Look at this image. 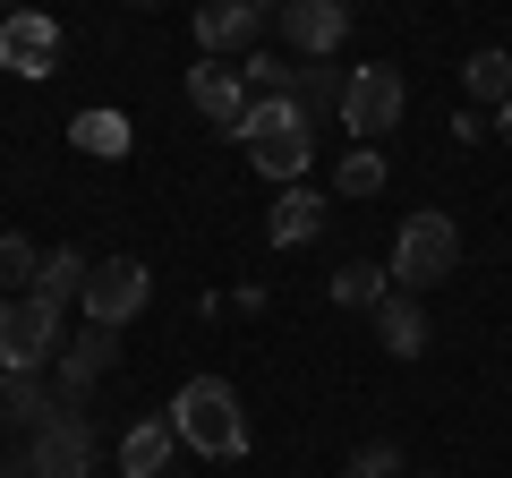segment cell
<instances>
[{"instance_id":"cb8c5ba5","label":"cell","mask_w":512,"mask_h":478,"mask_svg":"<svg viewBox=\"0 0 512 478\" xmlns=\"http://www.w3.org/2000/svg\"><path fill=\"white\" fill-rule=\"evenodd\" d=\"M342 478H402V444H359Z\"/></svg>"},{"instance_id":"603a6c76","label":"cell","mask_w":512,"mask_h":478,"mask_svg":"<svg viewBox=\"0 0 512 478\" xmlns=\"http://www.w3.org/2000/svg\"><path fill=\"white\" fill-rule=\"evenodd\" d=\"M384 282H393V274H384V265L350 257L342 274H333V299H342V308H376V299H384Z\"/></svg>"},{"instance_id":"8992f818","label":"cell","mask_w":512,"mask_h":478,"mask_svg":"<svg viewBox=\"0 0 512 478\" xmlns=\"http://www.w3.org/2000/svg\"><path fill=\"white\" fill-rule=\"evenodd\" d=\"M94 453H103V444H94L86 410H52V419L26 436V470L35 478H94Z\"/></svg>"},{"instance_id":"8fae6325","label":"cell","mask_w":512,"mask_h":478,"mask_svg":"<svg viewBox=\"0 0 512 478\" xmlns=\"http://www.w3.org/2000/svg\"><path fill=\"white\" fill-rule=\"evenodd\" d=\"M188 103H197L214 129L239 137V120H248L256 94H248V77H239V60H197V69H188Z\"/></svg>"},{"instance_id":"2e32d148","label":"cell","mask_w":512,"mask_h":478,"mask_svg":"<svg viewBox=\"0 0 512 478\" xmlns=\"http://www.w3.org/2000/svg\"><path fill=\"white\" fill-rule=\"evenodd\" d=\"M69 137H77V154H94V163H128V146H137L128 111H77Z\"/></svg>"},{"instance_id":"5bb4252c","label":"cell","mask_w":512,"mask_h":478,"mask_svg":"<svg viewBox=\"0 0 512 478\" xmlns=\"http://www.w3.org/2000/svg\"><path fill=\"white\" fill-rule=\"evenodd\" d=\"M376 342L393 350V359H419V350H427V308H419V291H384V299H376Z\"/></svg>"},{"instance_id":"f1b7e54d","label":"cell","mask_w":512,"mask_h":478,"mask_svg":"<svg viewBox=\"0 0 512 478\" xmlns=\"http://www.w3.org/2000/svg\"><path fill=\"white\" fill-rule=\"evenodd\" d=\"M128 9H154V0H128Z\"/></svg>"},{"instance_id":"9a60e30c","label":"cell","mask_w":512,"mask_h":478,"mask_svg":"<svg viewBox=\"0 0 512 478\" xmlns=\"http://www.w3.org/2000/svg\"><path fill=\"white\" fill-rule=\"evenodd\" d=\"M171 453H180V436H171V419H137L120 436V478H163Z\"/></svg>"},{"instance_id":"44dd1931","label":"cell","mask_w":512,"mask_h":478,"mask_svg":"<svg viewBox=\"0 0 512 478\" xmlns=\"http://www.w3.org/2000/svg\"><path fill=\"white\" fill-rule=\"evenodd\" d=\"M342 86H350V69H325V60H316V69H291V103L308 111H342Z\"/></svg>"},{"instance_id":"ba28073f","label":"cell","mask_w":512,"mask_h":478,"mask_svg":"<svg viewBox=\"0 0 512 478\" xmlns=\"http://www.w3.org/2000/svg\"><path fill=\"white\" fill-rule=\"evenodd\" d=\"M111 359H120V333H111V325L69 333V342H60V359H52V402H60V410H86V393L111 376Z\"/></svg>"},{"instance_id":"30bf717a","label":"cell","mask_w":512,"mask_h":478,"mask_svg":"<svg viewBox=\"0 0 512 478\" xmlns=\"http://www.w3.org/2000/svg\"><path fill=\"white\" fill-rule=\"evenodd\" d=\"M282 43H291L299 60H333L350 43V0H282Z\"/></svg>"},{"instance_id":"83f0119b","label":"cell","mask_w":512,"mask_h":478,"mask_svg":"<svg viewBox=\"0 0 512 478\" xmlns=\"http://www.w3.org/2000/svg\"><path fill=\"white\" fill-rule=\"evenodd\" d=\"M9 9H18V0H0V18H9Z\"/></svg>"},{"instance_id":"d6986e66","label":"cell","mask_w":512,"mask_h":478,"mask_svg":"<svg viewBox=\"0 0 512 478\" xmlns=\"http://www.w3.org/2000/svg\"><path fill=\"white\" fill-rule=\"evenodd\" d=\"M86 274H94V265L77 257V248H52V257H43V274H35V291L52 299V308H69V299H86Z\"/></svg>"},{"instance_id":"7402d4cb","label":"cell","mask_w":512,"mask_h":478,"mask_svg":"<svg viewBox=\"0 0 512 478\" xmlns=\"http://www.w3.org/2000/svg\"><path fill=\"white\" fill-rule=\"evenodd\" d=\"M384 188V154L376 146H350L342 163H333V197H376Z\"/></svg>"},{"instance_id":"3957f363","label":"cell","mask_w":512,"mask_h":478,"mask_svg":"<svg viewBox=\"0 0 512 478\" xmlns=\"http://www.w3.org/2000/svg\"><path fill=\"white\" fill-rule=\"evenodd\" d=\"M461 274V222L419 205V214L393 231V291H436V282Z\"/></svg>"},{"instance_id":"4316f807","label":"cell","mask_w":512,"mask_h":478,"mask_svg":"<svg viewBox=\"0 0 512 478\" xmlns=\"http://www.w3.org/2000/svg\"><path fill=\"white\" fill-rule=\"evenodd\" d=\"M248 9H282V0H248Z\"/></svg>"},{"instance_id":"7c38bea8","label":"cell","mask_w":512,"mask_h":478,"mask_svg":"<svg viewBox=\"0 0 512 478\" xmlns=\"http://www.w3.org/2000/svg\"><path fill=\"white\" fill-rule=\"evenodd\" d=\"M256 18H265V9H248V0H197V52L205 60H248L256 52Z\"/></svg>"},{"instance_id":"52a82bcc","label":"cell","mask_w":512,"mask_h":478,"mask_svg":"<svg viewBox=\"0 0 512 478\" xmlns=\"http://www.w3.org/2000/svg\"><path fill=\"white\" fill-rule=\"evenodd\" d=\"M146 299H154V274L137 257H103L86 274V299H77V308H86V325H111L120 333L128 316H146Z\"/></svg>"},{"instance_id":"d4e9b609","label":"cell","mask_w":512,"mask_h":478,"mask_svg":"<svg viewBox=\"0 0 512 478\" xmlns=\"http://www.w3.org/2000/svg\"><path fill=\"white\" fill-rule=\"evenodd\" d=\"M0 478H35V470H26V453H0Z\"/></svg>"},{"instance_id":"5b68a950","label":"cell","mask_w":512,"mask_h":478,"mask_svg":"<svg viewBox=\"0 0 512 478\" xmlns=\"http://www.w3.org/2000/svg\"><path fill=\"white\" fill-rule=\"evenodd\" d=\"M60 342H69V325H60V308L43 291L0 299V368H52Z\"/></svg>"},{"instance_id":"9c48e42d","label":"cell","mask_w":512,"mask_h":478,"mask_svg":"<svg viewBox=\"0 0 512 478\" xmlns=\"http://www.w3.org/2000/svg\"><path fill=\"white\" fill-rule=\"evenodd\" d=\"M52 69H60L52 9H9L0 18V77H52Z\"/></svg>"},{"instance_id":"ac0fdd59","label":"cell","mask_w":512,"mask_h":478,"mask_svg":"<svg viewBox=\"0 0 512 478\" xmlns=\"http://www.w3.org/2000/svg\"><path fill=\"white\" fill-rule=\"evenodd\" d=\"M461 94H470V103H512V52H470L461 60Z\"/></svg>"},{"instance_id":"e0dca14e","label":"cell","mask_w":512,"mask_h":478,"mask_svg":"<svg viewBox=\"0 0 512 478\" xmlns=\"http://www.w3.org/2000/svg\"><path fill=\"white\" fill-rule=\"evenodd\" d=\"M325 231V197L316 188H282L274 197V248H299V239Z\"/></svg>"},{"instance_id":"4fadbf2b","label":"cell","mask_w":512,"mask_h":478,"mask_svg":"<svg viewBox=\"0 0 512 478\" xmlns=\"http://www.w3.org/2000/svg\"><path fill=\"white\" fill-rule=\"evenodd\" d=\"M52 410H60V402H52V376H43V368H0V419H9V427L35 436Z\"/></svg>"},{"instance_id":"ffe728a7","label":"cell","mask_w":512,"mask_h":478,"mask_svg":"<svg viewBox=\"0 0 512 478\" xmlns=\"http://www.w3.org/2000/svg\"><path fill=\"white\" fill-rule=\"evenodd\" d=\"M35 274H43V248H35V239H18V231H0V299H26V291H35Z\"/></svg>"},{"instance_id":"6da1fadb","label":"cell","mask_w":512,"mask_h":478,"mask_svg":"<svg viewBox=\"0 0 512 478\" xmlns=\"http://www.w3.org/2000/svg\"><path fill=\"white\" fill-rule=\"evenodd\" d=\"M239 146H248V163L265 171V180L299 188V180H308V163H316V120L291 103V94H256L248 120H239Z\"/></svg>"},{"instance_id":"484cf974","label":"cell","mask_w":512,"mask_h":478,"mask_svg":"<svg viewBox=\"0 0 512 478\" xmlns=\"http://www.w3.org/2000/svg\"><path fill=\"white\" fill-rule=\"evenodd\" d=\"M495 137H504V146H512V103H495Z\"/></svg>"},{"instance_id":"277c9868","label":"cell","mask_w":512,"mask_h":478,"mask_svg":"<svg viewBox=\"0 0 512 478\" xmlns=\"http://www.w3.org/2000/svg\"><path fill=\"white\" fill-rule=\"evenodd\" d=\"M402 111H410V86H402V69H393V60L350 69V86H342V129L359 137V146L393 137V129H402Z\"/></svg>"},{"instance_id":"7a4b0ae2","label":"cell","mask_w":512,"mask_h":478,"mask_svg":"<svg viewBox=\"0 0 512 478\" xmlns=\"http://www.w3.org/2000/svg\"><path fill=\"white\" fill-rule=\"evenodd\" d=\"M171 436L188 444V453H205V461H239L248 453V410H239V393L222 385V376H188L180 393H171Z\"/></svg>"}]
</instances>
